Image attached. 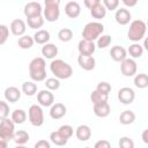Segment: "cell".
Segmentation results:
<instances>
[{"instance_id": "1", "label": "cell", "mask_w": 148, "mask_h": 148, "mask_svg": "<svg viewBox=\"0 0 148 148\" xmlns=\"http://www.w3.org/2000/svg\"><path fill=\"white\" fill-rule=\"evenodd\" d=\"M46 62L42 57L34 58L29 64V75L32 81L42 82L46 79Z\"/></svg>"}, {"instance_id": "2", "label": "cell", "mask_w": 148, "mask_h": 148, "mask_svg": "<svg viewBox=\"0 0 148 148\" xmlns=\"http://www.w3.org/2000/svg\"><path fill=\"white\" fill-rule=\"evenodd\" d=\"M50 69H51L52 74L59 80L69 79L73 74L72 66L68 62L64 61L62 59H53L50 64Z\"/></svg>"}, {"instance_id": "3", "label": "cell", "mask_w": 148, "mask_h": 148, "mask_svg": "<svg viewBox=\"0 0 148 148\" xmlns=\"http://www.w3.org/2000/svg\"><path fill=\"white\" fill-rule=\"evenodd\" d=\"M147 25L142 20H134L130 24V29L127 31V38L134 43L140 42L146 35Z\"/></svg>"}, {"instance_id": "4", "label": "cell", "mask_w": 148, "mask_h": 148, "mask_svg": "<svg viewBox=\"0 0 148 148\" xmlns=\"http://www.w3.org/2000/svg\"><path fill=\"white\" fill-rule=\"evenodd\" d=\"M104 31V25L98 22V21H94V22H89L84 25L83 30H82V37L83 39L87 40H96Z\"/></svg>"}, {"instance_id": "5", "label": "cell", "mask_w": 148, "mask_h": 148, "mask_svg": "<svg viewBox=\"0 0 148 148\" xmlns=\"http://www.w3.org/2000/svg\"><path fill=\"white\" fill-rule=\"evenodd\" d=\"M28 118L32 126L39 127L44 124V112L40 105L32 104L28 110Z\"/></svg>"}, {"instance_id": "6", "label": "cell", "mask_w": 148, "mask_h": 148, "mask_svg": "<svg viewBox=\"0 0 148 148\" xmlns=\"http://www.w3.org/2000/svg\"><path fill=\"white\" fill-rule=\"evenodd\" d=\"M15 133V124L8 117L0 120V139L9 141L13 140Z\"/></svg>"}, {"instance_id": "7", "label": "cell", "mask_w": 148, "mask_h": 148, "mask_svg": "<svg viewBox=\"0 0 148 148\" xmlns=\"http://www.w3.org/2000/svg\"><path fill=\"white\" fill-rule=\"evenodd\" d=\"M45 7L43 9V17L47 22H56L60 16V3L57 2H44Z\"/></svg>"}, {"instance_id": "8", "label": "cell", "mask_w": 148, "mask_h": 148, "mask_svg": "<svg viewBox=\"0 0 148 148\" xmlns=\"http://www.w3.org/2000/svg\"><path fill=\"white\" fill-rule=\"evenodd\" d=\"M136 69H138V66L134 59L125 58L123 61H120V71L124 76H127V77L134 76L136 74Z\"/></svg>"}, {"instance_id": "9", "label": "cell", "mask_w": 148, "mask_h": 148, "mask_svg": "<svg viewBox=\"0 0 148 148\" xmlns=\"http://www.w3.org/2000/svg\"><path fill=\"white\" fill-rule=\"evenodd\" d=\"M118 99L120 103L125 104V105H128V104H132L134 98H135V92L132 88L130 87H123L118 90V95H117Z\"/></svg>"}, {"instance_id": "10", "label": "cell", "mask_w": 148, "mask_h": 148, "mask_svg": "<svg viewBox=\"0 0 148 148\" xmlns=\"http://www.w3.org/2000/svg\"><path fill=\"white\" fill-rule=\"evenodd\" d=\"M23 14L27 18L29 17H34V16H39L43 14V8H42V5L37 1H31V2H28L25 6H24V9H23Z\"/></svg>"}, {"instance_id": "11", "label": "cell", "mask_w": 148, "mask_h": 148, "mask_svg": "<svg viewBox=\"0 0 148 148\" xmlns=\"http://www.w3.org/2000/svg\"><path fill=\"white\" fill-rule=\"evenodd\" d=\"M77 50L80 52V54H84V56H92L95 50H96V45L94 42L91 40H87V39H81L77 44Z\"/></svg>"}, {"instance_id": "12", "label": "cell", "mask_w": 148, "mask_h": 148, "mask_svg": "<svg viewBox=\"0 0 148 148\" xmlns=\"http://www.w3.org/2000/svg\"><path fill=\"white\" fill-rule=\"evenodd\" d=\"M77 64L84 71H92L95 68V66H96V60H95V58L92 56L80 54L77 57Z\"/></svg>"}, {"instance_id": "13", "label": "cell", "mask_w": 148, "mask_h": 148, "mask_svg": "<svg viewBox=\"0 0 148 148\" xmlns=\"http://www.w3.org/2000/svg\"><path fill=\"white\" fill-rule=\"evenodd\" d=\"M94 113L95 116L99 117V118H105L110 114V111H111V108L108 103V101H103V102H98V103H95L94 104Z\"/></svg>"}, {"instance_id": "14", "label": "cell", "mask_w": 148, "mask_h": 148, "mask_svg": "<svg viewBox=\"0 0 148 148\" xmlns=\"http://www.w3.org/2000/svg\"><path fill=\"white\" fill-rule=\"evenodd\" d=\"M37 101L42 106H51L54 103V96L51 90H40L37 95Z\"/></svg>"}, {"instance_id": "15", "label": "cell", "mask_w": 148, "mask_h": 148, "mask_svg": "<svg viewBox=\"0 0 148 148\" xmlns=\"http://www.w3.org/2000/svg\"><path fill=\"white\" fill-rule=\"evenodd\" d=\"M9 29L12 31V34L14 36H22L24 35L25 30H27V25H25V22L21 18H15L10 22V25H9Z\"/></svg>"}, {"instance_id": "16", "label": "cell", "mask_w": 148, "mask_h": 148, "mask_svg": "<svg viewBox=\"0 0 148 148\" xmlns=\"http://www.w3.org/2000/svg\"><path fill=\"white\" fill-rule=\"evenodd\" d=\"M131 17H132V15H131L128 9H126V8H119L118 9L117 8L116 14H114V18H116V22L118 24H120V25L128 24L131 21Z\"/></svg>"}, {"instance_id": "17", "label": "cell", "mask_w": 148, "mask_h": 148, "mask_svg": "<svg viewBox=\"0 0 148 148\" xmlns=\"http://www.w3.org/2000/svg\"><path fill=\"white\" fill-rule=\"evenodd\" d=\"M65 14L69 18H76L81 14V7L76 1H68L65 6Z\"/></svg>"}, {"instance_id": "18", "label": "cell", "mask_w": 148, "mask_h": 148, "mask_svg": "<svg viewBox=\"0 0 148 148\" xmlns=\"http://www.w3.org/2000/svg\"><path fill=\"white\" fill-rule=\"evenodd\" d=\"M5 98L9 103H16L21 98V90L14 86L7 87L5 89Z\"/></svg>"}, {"instance_id": "19", "label": "cell", "mask_w": 148, "mask_h": 148, "mask_svg": "<svg viewBox=\"0 0 148 148\" xmlns=\"http://www.w3.org/2000/svg\"><path fill=\"white\" fill-rule=\"evenodd\" d=\"M67 112L66 106L62 103H53L50 109V117L52 119H60Z\"/></svg>"}, {"instance_id": "20", "label": "cell", "mask_w": 148, "mask_h": 148, "mask_svg": "<svg viewBox=\"0 0 148 148\" xmlns=\"http://www.w3.org/2000/svg\"><path fill=\"white\" fill-rule=\"evenodd\" d=\"M110 56L114 61H123L125 58H127V51L120 46V45H114L110 50Z\"/></svg>"}, {"instance_id": "21", "label": "cell", "mask_w": 148, "mask_h": 148, "mask_svg": "<svg viewBox=\"0 0 148 148\" xmlns=\"http://www.w3.org/2000/svg\"><path fill=\"white\" fill-rule=\"evenodd\" d=\"M75 135L80 141H88L91 138V128L88 125H80L75 131Z\"/></svg>"}, {"instance_id": "22", "label": "cell", "mask_w": 148, "mask_h": 148, "mask_svg": "<svg viewBox=\"0 0 148 148\" xmlns=\"http://www.w3.org/2000/svg\"><path fill=\"white\" fill-rule=\"evenodd\" d=\"M42 54L46 59H53L58 54V47L52 43H46L42 47Z\"/></svg>"}, {"instance_id": "23", "label": "cell", "mask_w": 148, "mask_h": 148, "mask_svg": "<svg viewBox=\"0 0 148 148\" xmlns=\"http://www.w3.org/2000/svg\"><path fill=\"white\" fill-rule=\"evenodd\" d=\"M34 42L37 43V44H40V45H44L46 43H49L50 40V32L47 30H44V29H40V30H37L34 35Z\"/></svg>"}, {"instance_id": "24", "label": "cell", "mask_w": 148, "mask_h": 148, "mask_svg": "<svg viewBox=\"0 0 148 148\" xmlns=\"http://www.w3.org/2000/svg\"><path fill=\"white\" fill-rule=\"evenodd\" d=\"M90 14H91V16H92L94 18H96V20H102V18H104L105 15H106V8L99 2V3H97L96 6H94V7L90 8Z\"/></svg>"}, {"instance_id": "25", "label": "cell", "mask_w": 148, "mask_h": 148, "mask_svg": "<svg viewBox=\"0 0 148 148\" xmlns=\"http://www.w3.org/2000/svg\"><path fill=\"white\" fill-rule=\"evenodd\" d=\"M135 120V113L131 110H125L119 116V121L123 125H131Z\"/></svg>"}, {"instance_id": "26", "label": "cell", "mask_w": 148, "mask_h": 148, "mask_svg": "<svg viewBox=\"0 0 148 148\" xmlns=\"http://www.w3.org/2000/svg\"><path fill=\"white\" fill-rule=\"evenodd\" d=\"M29 139H30L29 133H28L27 131H23V130L15 132V133H14V138H13V140L15 141V143L18 145V146L25 145V143L29 141Z\"/></svg>"}, {"instance_id": "27", "label": "cell", "mask_w": 148, "mask_h": 148, "mask_svg": "<svg viewBox=\"0 0 148 148\" xmlns=\"http://www.w3.org/2000/svg\"><path fill=\"white\" fill-rule=\"evenodd\" d=\"M50 140L56 146H65L68 142V139H66L62 134L59 133V131H54L50 134Z\"/></svg>"}, {"instance_id": "28", "label": "cell", "mask_w": 148, "mask_h": 148, "mask_svg": "<svg viewBox=\"0 0 148 148\" xmlns=\"http://www.w3.org/2000/svg\"><path fill=\"white\" fill-rule=\"evenodd\" d=\"M134 86L139 89H145L148 87V76L145 73L136 74L134 76Z\"/></svg>"}, {"instance_id": "29", "label": "cell", "mask_w": 148, "mask_h": 148, "mask_svg": "<svg viewBox=\"0 0 148 148\" xmlns=\"http://www.w3.org/2000/svg\"><path fill=\"white\" fill-rule=\"evenodd\" d=\"M10 119L13 120L14 124H23L27 119V113L22 109H16L12 112V118Z\"/></svg>"}, {"instance_id": "30", "label": "cell", "mask_w": 148, "mask_h": 148, "mask_svg": "<svg viewBox=\"0 0 148 148\" xmlns=\"http://www.w3.org/2000/svg\"><path fill=\"white\" fill-rule=\"evenodd\" d=\"M22 92L27 96H34L37 92V84L32 81H25L22 83Z\"/></svg>"}, {"instance_id": "31", "label": "cell", "mask_w": 148, "mask_h": 148, "mask_svg": "<svg viewBox=\"0 0 148 148\" xmlns=\"http://www.w3.org/2000/svg\"><path fill=\"white\" fill-rule=\"evenodd\" d=\"M17 43H18V46L21 49L28 50V49H31L32 47V45H34L35 42H34V38L32 37H30L28 35H22V36H20Z\"/></svg>"}, {"instance_id": "32", "label": "cell", "mask_w": 148, "mask_h": 148, "mask_svg": "<svg viewBox=\"0 0 148 148\" xmlns=\"http://www.w3.org/2000/svg\"><path fill=\"white\" fill-rule=\"evenodd\" d=\"M27 23H28L29 28H31V29H39L44 24V17L42 15L29 17V18H27Z\"/></svg>"}, {"instance_id": "33", "label": "cell", "mask_w": 148, "mask_h": 148, "mask_svg": "<svg viewBox=\"0 0 148 148\" xmlns=\"http://www.w3.org/2000/svg\"><path fill=\"white\" fill-rule=\"evenodd\" d=\"M127 52L130 53V56L132 58H140L142 56V53H143V47H142V45H140L136 42V43H133L132 45H130Z\"/></svg>"}, {"instance_id": "34", "label": "cell", "mask_w": 148, "mask_h": 148, "mask_svg": "<svg viewBox=\"0 0 148 148\" xmlns=\"http://www.w3.org/2000/svg\"><path fill=\"white\" fill-rule=\"evenodd\" d=\"M58 38H59L61 42L67 43V42L72 40V38H73V31H72L71 29H68V28H62V29H60L59 32H58Z\"/></svg>"}, {"instance_id": "35", "label": "cell", "mask_w": 148, "mask_h": 148, "mask_svg": "<svg viewBox=\"0 0 148 148\" xmlns=\"http://www.w3.org/2000/svg\"><path fill=\"white\" fill-rule=\"evenodd\" d=\"M111 40H112L111 36H109V35H101L97 38L96 46L99 47V49H105V47H108L111 44Z\"/></svg>"}, {"instance_id": "36", "label": "cell", "mask_w": 148, "mask_h": 148, "mask_svg": "<svg viewBox=\"0 0 148 148\" xmlns=\"http://www.w3.org/2000/svg\"><path fill=\"white\" fill-rule=\"evenodd\" d=\"M45 87L49 89V90H51V91H53V90H57V89H59V87H60V81H59V79H57V77H49V79H46L45 80Z\"/></svg>"}, {"instance_id": "37", "label": "cell", "mask_w": 148, "mask_h": 148, "mask_svg": "<svg viewBox=\"0 0 148 148\" xmlns=\"http://www.w3.org/2000/svg\"><path fill=\"white\" fill-rule=\"evenodd\" d=\"M108 96L109 95H105V94H102L99 92L98 90H94L90 95V101L92 102V104L95 103H98V102H103V101H108Z\"/></svg>"}, {"instance_id": "38", "label": "cell", "mask_w": 148, "mask_h": 148, "mask_svg": "<svg viewBox=\"0 0 148 148\" xmlns=\"http://www.w3.org/2000/svg\"><path fill=\"white\" fill-rule=\"evenodd\" d=\"M58 131H59V133L62 134L66 139H71L72 135L74 134V128H73L71 125H61Z\"/></svg>"}, {"instance_id": "39", "label": "cell", "mask_w": 148, "mask_h": 148, "mask_svg": "<svg viewBox=\"0 0 148 148\" xmlns=\"http://www.w3.org/2000/svg\"><path fill=\"white\" fill-rule=\"evenodd\" d=\"M9 36V29L5 24H0V45H3Z\"/></svg>"}, {"instance_id": "40", "label": "cell", "mask_w": 148, "mask_h": 148, "mask_svg": "<svg viewBox=\"0 0 148 148\" xmlns=\"http://www.w3.org/2000/svg\"><path fill=\"white\" fill-rule=\"evenodd\" d=\"M96 90H98L99 92L102 94H105V95H109V92L111 91V84L109 82H105V81H101L97 87H96Z\"/></svg>"}, {"instance_id": "41", "label": "cell", "mask_w": 148, "mask_h": 148, "mask_svg": "<svg viewBox=\"0 0 148 148\" xmlns=\"http://www.w3.org/2000/svg\"><path fill=\"white\" fill-rule=\"evenodd\" d=\"M9 114V105L7 104V102L0 101V120L7 118Z\"/></svg>"}, {"instance_id": "42", "label": "cell", "mask_w": 148, "mask_h": 148, "mask_svg": "<svg viewBox=\"0 0 148 148\" xmlns=\"http://www.w3.org/2000/svg\"><path fill=\"white\" fill-rule=\"evenodd\" d=\"M118 145H119L120 148H133V147H134V142H133V140L130 139V138H127V136H123V138H120Z\"/></svg>"}, {"instance_id": "43", "label": "cell", "mask_w": 148, "mask_h": 148, "mask_svg": "<svg viewBox=\"0 0 148 148\" xmlns=\"http://www.w3.org/2000/svg\"><path fill=\"white\" fill-rule=\"evenodd\" d=\"M103 6L106 10H116L119 6V0H103Z\"/></svg>"}, {"instance_id": "44", "label": "cell", "mask_w": 148, "mask_h": 148, "mask_svg": "<svg viewBox=\"0 0 148 148\" xmlns=\"http://www.w3.org/2000/svg\"><path fill=\"white\" fill-rule=\"evenodd\" d=\"M35 148H51V143L46 140H39L35 143Z\"/></svg>"}, {"instance_id": "45", "label": "cell", "mask_w": 148, "mask_h": 148, "mask_svg": "<svg viewBox=\"0 0 148 148\" xmlns=\"http://www.w3.org/2000/svg\"><path fill=\"white\" fill-rule=\"evenodd\" d=\"M111 143L108 140H99L95 143V148H110Z\"/></svg>"}, {"instance_id": "46", "label": "cell", "mask_w": 148, "mask_h": 148, "mask_svg": "<svg viewBox=\"0 0 148 148\" xmlns=\"http://www.w3.org/2000/svg\"><path fill=\"white\" fill-rule=\"evenodd\" d=\"M83 2H84V6L90 9L91 7H94V6H96L97 3H99L101 0H83Z\"/></svg>"}, {"instance_id": "47", "label": "cell", "mask_w": 148, "mask_h": 148, "mask_svg": "<svg viewBox=\"0 0 148 148\" xmlns=\"http://www.w3.org/2000/svg\"><path fill=\"white\" fill-rule=\"evenodd\" d=\"M138 1L139 0H121V2L125 6H127V7H134V6H136Z\"/></svg>"}, {"instance_id": "48", "label": "cell", "mask_w": 148, "mask_h": 148, "mask_svg": "<svg viewBox=\"0 0 148 148\" xmlns=\"http://www.w3.org/2000/svg\"><path fill=\"white\" fill-rule=\"evenodd\" d=\"M142 140L145 143H148V130H145L142 132Z\"/></svg>"}, {"instance_id": "49", "label": "cell", "mask_w": 148, "mask_h": 148, "mask_svg": "<svg viewBox=\"0 0 148 148\" xmlns=\"http://www.w3.org/2000/svg\"><path fill=\"white\" fill-rule=\"evenodd\" d=\"M7 146H8V141L0 139V148H7Z\"/></svg>"}]
</instances>
